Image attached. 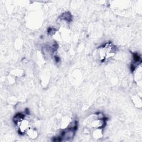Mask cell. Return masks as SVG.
Segmentation results:
<instances>
[{
  "instance_id": "obj_1",
  "label": "cell",
  "mask_w": 142,
  "mask_h": 142,
  "mask_svg": "<svg viewBox=\"0 0 142 142\" xmlns=\"http://www.w3.org/2000/svg\"><path fill=\"white\" fill-rule=\"evenodd\" d=\"M61 18L68 22H70L72 21V16L69 13H65L62 15Z\"/></svg>"
}]
</instances>
